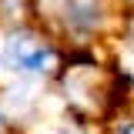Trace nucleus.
Wrapping results in <instances>:
<instances>
[{
    "instance_id": "obj_1",
    "label": "nucleus",
    "mask_w": 134,
    "mask_h": 134,
    "mask_svg": "<svg viewBox=\"0 0 134 134\" xmlns=\"http://www.w3.org/2000/svg\"><path fill=\"white\" fill-rule=\"evenodd\" d=\"M67 64V54L54 37L40 34L37 27H10L0 40V74L10 81H27V84H54L60 77V70Z\"/></svg>"
},
{
    "instance_id": "obj_2",
    "label": "nucleus",
    "mask_w": 134,
    "mask_h": 134,
    "mask_svg": "<svg viewBox=\"0 0 134 134\" xmlns=\"http://www.w3.org/2000/svg\"><path fill=\"white\" fill-rule=\"evenodd\" d=\"M57 24L74 44H94L107 24V7L104 0H60Z\"/></svg>"
},
{
    "instance_id": "obj_3",
    "label": "nucleus",
    "mask_w": 134,
    "mask_h": 134,
    "mask_svg": "<svg viewBox=\"0 0 134 134\" xmlns=\"http://www.w3.org/2000/svg\"><path fill=\"white\" fill-rule=\"evenodd\" d=\"M121 47H124V54H134V14L124 17V27H121Z\"/></svg>"
},
{
    "instance_id": "obj_4",
    "label": "nucleus",
    "mask_w": 134,
    "mask_h": 134,
    "mask_svg": "<svg viewBox=\"0 0 134 134\" xmlns=\"http://www.w3.org/2000/svg\"><path fill=\"white\" fill-rule=\"evenodd\" d=\"M0 134H20V131L14 127V121L7 117V111H3V104H0Z\"/></svg>"
}]
</instances>
